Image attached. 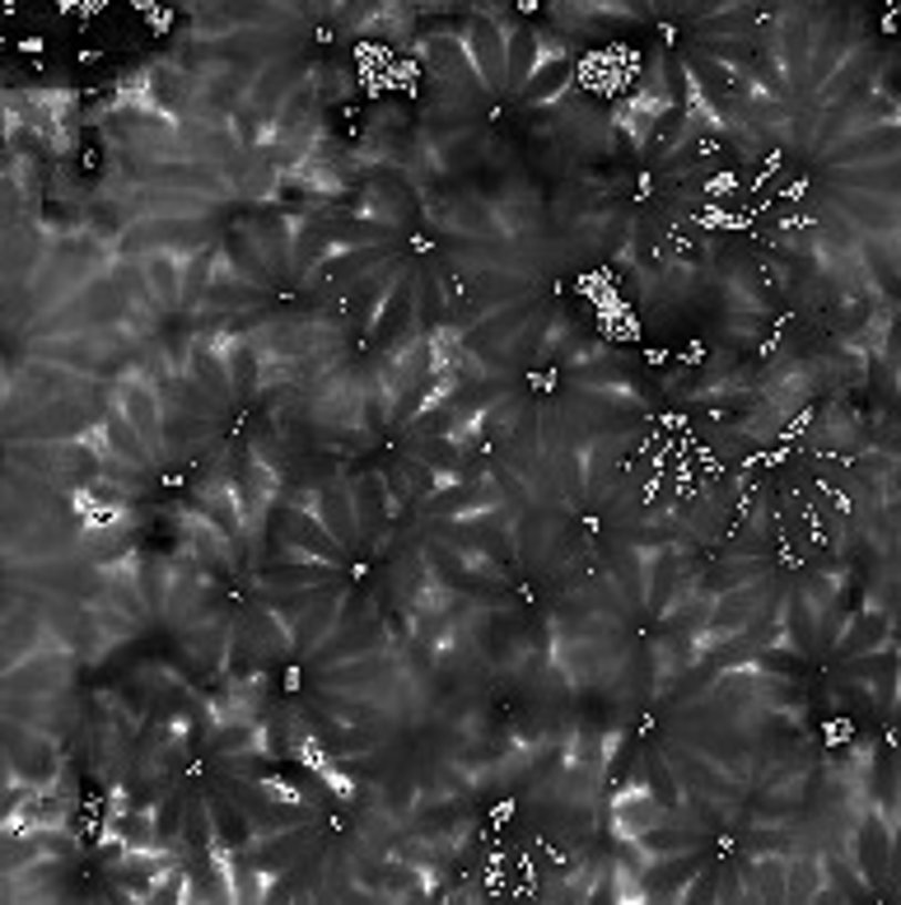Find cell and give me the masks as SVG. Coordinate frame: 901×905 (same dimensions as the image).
<instances>
[{
    "label": "cell",
    "mask_w": 901,
    "mask_h": 905,
    "mask_svg": "<svg viewBox=\"0 0 901 905\" xmlns=\"http://www.w3.org/2000/svg\"><path fill=\"white\" fill-rule=\"evenodd\" d=\"M117 397H122L126 420L136 425V435H141L149 448H159V444H164V420H159V402H155V393H149L145 383H122V387H117Z\"/></svg>",
    "instance_id": "cell-1"
},
{
    "label": "cell",
    "mask_w": 901,
    "mask_h": 905,
    "mask_svg": "<svg viewBox=\"0 0 901 905\" xmlns=\"http://www.w3.org/2000/svg\"><path fill=\"white\" fill-rule=\"evenodd\" d=\"M566 84V61H547V66H538L532 71V80L524 84V98L528 103H542V98H551L556 90Z\"/></svg>",
    "instance_id": "cell-2"
}]
</instances>
